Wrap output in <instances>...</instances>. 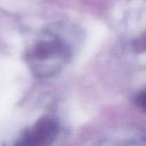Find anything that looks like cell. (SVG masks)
Returning <instances> with one entry per match:
<instances>
[{"instance_id":"6da1fadb","label":"cell","mask_w":146,"mask_h":146,"mask_svg":"<svg viewBox=\"0 0 146 146\" xmlns=\"http://www.w3.org/2000/svg\"><path fill=\"white\" fill-rule=\"evenodd\" d=\"M68 56L64 41L50 35L39 39L27 51V62L36 76L49 77L62 68Z\"/></svg>"},{"instance_id":"7a4b0ae2","label":"cell","mask_w":146,"mask_h":146,"mask_svg":"<svg viewBox=\"0 0 146 146\" xmlns=\"http://www.w3.org/2000/svg\"><path fill=\"white\" fill-rule=\"evenodd\" d=\"M58 133L57 123L51 118L40 119L27 133H26L17 145L42 146L50 145Z\"/></svg>"},{"instance_id":"3957f363","label":"cell","mask_w":146,"mask_h":146,"mask_svg":"<svg viewBox=\"0 0 146 146\" xmlns=\"http://www.w3.org/2000/svg\"><path fill=\"white\" fill-rule=\"evenodd\" d=\"M137 104L139 107L146 113V91L142 92L137 98Z\"/></svg>"},{"instance_id":"277c9868","label":"cell","mask_w":146,"mask_h":146,"mask_svg":"<svg viewBox=\"0 0 146 146\" xmlns=\"http://www.w3.org/2000/svg\"><path fill=\"white\" fill-rule=\"evenodd\" d=\"M138 44H139V48L141 50H146V34L140 38V40L139 41Z\"/></svg>"}]
</instances>
